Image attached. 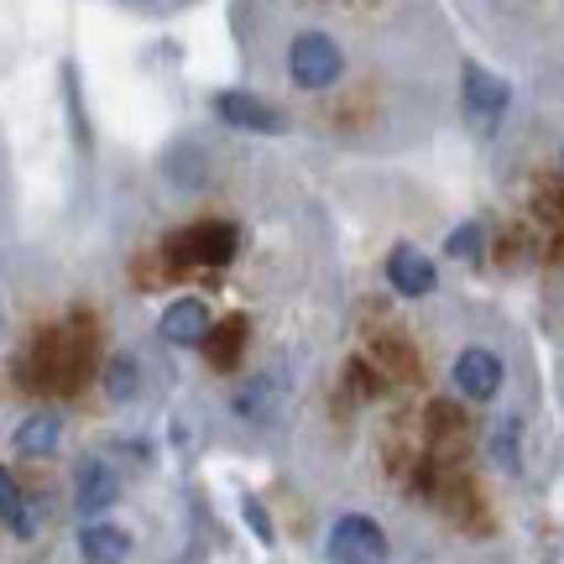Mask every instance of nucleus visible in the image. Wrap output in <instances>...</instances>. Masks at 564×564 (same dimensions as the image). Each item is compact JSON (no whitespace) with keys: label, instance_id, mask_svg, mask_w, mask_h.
I'll list each match as a JSON object with an SVG mask.
<instances>
[{"label":"nucleus","instance_id":"obj_14","mask_svg":"<svg viewBox=\"0 0 564 564\" xmlns=\"http://www.w3.org/2000/svg\"><path fill=\"white\" fill-rule=\"evenodd\" d=\"M272 382H267V377H257V382H246L241 392H236V398H230V413H236V419H246V423H262L267 413H272Z\"/></svg>","mask_w":564,"mask_h":564},{"label":"nucleus","instance_id":"obj_17","mask_svg":"<svg viewBox=\"0 0 564 564\" xmlns=\"http://www.w3.org/2000/svg\"><path fill=\"white\" fill-rule=\"evenodd\" d=\"M241 512H246V523H251V533H257L262 544H272V523H267L262 502H257V497H246V502H241Z\"/></svg>","mask_w":564,"mask_h":564},{"label":"nucleus","instance_id":"obj_16","mask_svg":"<svg viewBox=\"0 0 564 564\" xmlns=\"http://www.w3.org/2000/svg\"><path fill=\"white\" fill-rule=\"evenodd\" d=\"M491 455H497V465H502V470H518V423H512V419L491 434Z\"/></svg>","mask_w":564,"mask_h":564},{"label":"nucleus","instance_id":"obj_9","mask_svg":"<svg viewBox=\"0 0 564 564\" xmlns=\"http://www.w3.org/2000/svg\"><path fill=\"white\" fill-rule=\"evenodd\" d=\"M387 282H392V293H403V299H429V293L440 288V267L413 241H398L387 251Z\"/></svg>","mask_w":564,"mask_h":564},{"label":"nucleus","instance_id":"obj_1","mask_svg":"<svg viewBox=\"0 0 564 564\" xmlns=\"http://www.w3.org/2000/svg\"><path fill=\"white\" fill-rule=\"evenodd\" d=\"M345 74H350V53H345V42L329 26H299V32H288V42H282V79H288L293 95L319 100L329 89H340Z\"/></svg>","mask_w":564,"mask_h":564},{"label":"nucleus","instance_id":"obj_7","mask_svg":"<svg viewBox=\"0 0 564 564\" xmlns=\"http://www.w3.org/2000/svg\"><path fill=\"white\" fill-rule=\"evenodd\" d=\"M449 382H455V392L470 398V403H491V398L502 392V382H507V366H502L497 350H486V345H465L460 356H455V366H449Z\"/></svg>","mask_w":564,"mask_h":564},{"label":"nucleus","instance_id":"obj_13","mask_svg":"<svg viewBox=\"0 0 564 564\" xmlns=\"http://www.w3.org/2000/svg\"><path fill=\"white\" fill-rule=\"evenodd\" d=\"M0 523L11 528L17 539H37V512H32V502H26V486L0 465Z\"/></svg>","mask_w":564,"mask_h":564},{"label":"nucleus","instance_id":"obj_2","mask_svg":"<svg viewBox=\"0 0 564 564\" xmlns=\"http://www.w3.org/2000/svg\"><path fill=\"white\" fill-rule=\"evenodd\" d=\"M209 110H215V121L241 131V137H288L293 131L288 110L272 105L267 95H257V89H215Z\"/></svg>","mask_w":564,"mask_h":564},{"label":"nucleus","instance_id":"obj_12","mask_svg":"<svg viewBox=\"0 0 564 564\" xmlns=\"http://www.w3.org/2000/svg\"><path fill=\"white\" fill-rule=\"evenodd\" d=\"M141 356L137 350H116L110 361H105V371H100V387H105V398L116 408H131L141 398Z\"/></svg>","mask_w":564,"mask_h":564},{"label":"nucleus","instance_id":"obj_5","mask_svg":"<svg viewBox=\"0 0 564 564\" xmlns=\"http://www.w3.org/2000/svg\"><path fill=\"white\" fill-rule=\"evenodd\" d=\"M167 251L183 267H225L241 251V230L225 220H199V225H188V230H178Z\"/></svg>","mask_w":564,"mask_h":564},{"label":"nucleus","instance_id":"obj_10","mask_svg":"<svg viewBox=\"0 0 564 564\" xmlns=\"http://www.w3.org/2000/svg\"><path fill=\"white\" fill-rule=\"evenodd\" d=\"M131 549H137L131 528L110 523V518H89V523L79 528V560L84 564H126Z\"/></svg>","mask_w":564,"mask_h":564},{"label":"nucleus","instance_id":"obj_15","mask_svg":"<svg viewBox=\"0 0 564 564\" xmlns=\"http://www.w3.org/2000/svg\"><path fill=\"white\" fill-rule=\"evenodd\" d=\"M481 251H486V236H481V225L476 220L455 225V236L444 241V257H455V262H476Z\"/></svg>","mask_w":564,"mask_h":564},{"label":"nucleus","instance_id":"obj_6","mask_svg":"<svg viewBox=\"0 0 564 564\" xmlns=\"http://www.w3.org/2000/svg\"><path fill=\"white\" fill-rule=\"evenodd\" d=\"M116 502H121V470L105 455H79V465H74V512L89 523V518H105Z\"/></svg>","mask_w":564,"mask_h":564},{"label":"nucleus","instance_id":"obj_18","mask_svg":"<svg viewBox=\"0 0 564 564\" xmlns=\"http://www.w3.org/2000/svg\"><path fill=\"white\" fill-rule=\"evenodd\" d=\"M560 167H564V152H560Z\"/></svg>","mask_w":564,"mask_h":564},{"label":"nucleus","instance_id":"obj_4","mask_svg":"<svg viewBox=\"0 0 564 564\" xmlns=\"http://www.w3.org/2000/svg\"><path fill=\"white\" fill-rule=\"evenodd\" d=\"M324 554H329V564H387V533L377 518L345 512V518H335V528H329Z\"/></svg>","mask_w":564,"mask_h":564},{"label":"nucleus","instance_id":"obj_11","mask_svg":"<svg viewBox=\"0 0 564 564\" xmlns=\"http://www.w3.org/2000/svg\"><path fill=\"white\" fill-rule=\"evenodd\" d=\"M63 444V413L53 408H37V413H26V419L11 429V449L26 455V460H53Z\"/></svg>","mask_w":564,"mask_h":564},{"label":"nucleus","instance_id":"obj_8","mask_svg":"<svg viewBox=\"0 0 564 564\" xmlns=\"http://www.w3.org/2000/svg\"><path fill=\"white\" fill-rule=\"evenodd\" d=\"M158 335H162V345H173V350H204V340L215 335V314H209L204 299L183 293V299H173L162 308Z\"/></svg>","mask_w":564,"mask_h":564},{"label":"nucleus","instance_id":"obj_3","mask_svg":"<svg viewBox=\"0 0 564 564\" xmlns=\"http://www.w3.org/2000/svg\"><path fill=\"white\" fill-rule=\"evenodd\" d=\"M460 110L476 137H491V131L507 121V110H512V89H507V79H497L491 68L465 63L460 68Z\"/></svg>","mask_w":564,"mask_h":564}]
</instances>
